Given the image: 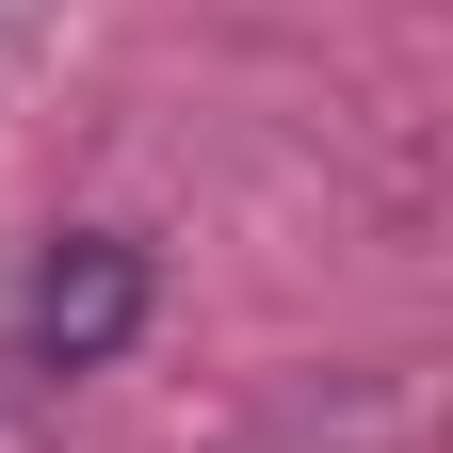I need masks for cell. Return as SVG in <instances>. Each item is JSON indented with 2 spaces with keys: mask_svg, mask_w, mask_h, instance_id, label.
Here are the masks:
<instances>
[{
  "mask_svg": "<svg viewBox=\"0 0 453 453\" xmlns=\"http://www.w3.org/2000/svg\"><path fill=\"white\" fill-rule=\"evenodd\" d=\"M130 324H146V259L113 243V226H81V243L33 259V292H17V357H33V372H97Z\"/></svg>",
  "mask_w": 453,
  "mask_h": 453,
  "instance_id": "obj_1",
  "label": "cell"
}]
</instances>
